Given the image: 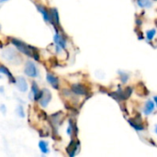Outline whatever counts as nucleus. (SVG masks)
Segmentation results:
<instances>
[{"label": "nucleus", "mask_w": 157, "mask_h": 157, "mask_svg": "<svg viewBox=\"0 0 157 157\" xmlns=\"http://www.w3.org/2000/svg\"><path fill=\"white\" fill-rule=\"evenodd\" d=\"M10 42L20 53H22L26 56L31 57L37 62L40 61V54L37 52L36 48H34L33 46H30V45L27 44L26 42H24L21 40H18L17 38H11Z\"/></svg>", "instance_id": "nucleus-1"}, {"label": "nucleus", "mask_w": 157, "mask_h": 157, "mask_svg": "<svg viewBox=\"0 0 157 157\" xmlns=\"http://www.w3.org/2000/svg\"><path fill=\"white\" fill-rule=\"evenodd\" d=\"M24 74L29 78L34 79L40 76V70L33 61L28 60L26 61L25 65H24Z\"/></svg>", "instance_id": "nucleus-2"}, {"label": "nucleus", "mask_w": 157, "mask_h": 157, "mask_svg": "<svg viewBox=\"0 0 157 157\" xmlns=\"http://www.w3.org/2000/svg\"><path fill=\"white\" fill-rule=\"evenodd\" d=\"M53 42H54V45H55L56 53H61L63 51H64L66 49V40L58 31L53 36Z\"/></svg>", "instance_id": "nucleus-3"}, {"label": "nucleus", "mask_w": 157, "mask_h": 157, "mask_svg": "<svg viewBox=\"0 0 157 157\" xmlns=\"http://www.w3.org/2000/svg\"><path fill=\"white\" fill-rule=\"evenodd\" d=\"M52 92L48 88H42L41 89V95H40V98L38 103L41 108L45 109L49 106L50 102L52 101Z\"/></svg>", "instance_id": "nucleus-4"}, {"label": "nucleus", "mask_w": 157, "mask_h": 157, "mask_svg": "<svg viewBox=\"0 0 157 157\" xmlns=\"http://www.w3.org/2000/svg\"><path fill=\"white\" fill-rule=\"evenodd\" d=\"M14 85L20 93H26L29 90V83L24 76H17Z\"/></svg>", "instance_id": "nucleus-5"}, {"label": "nucleus", "mask_w": 157, "mask_h": 157, "mask_svg": "<svg viewBox=\"0 0 157 157\" xmlns=\"http://www.w3.org/2000/svg\"><path fill=\"white\" fill-rule=\"evenodd\" d=\"M40 95H41V89L40 88L38 84L33 81L31 83L30 91H29V96H30L31 99L35 102H38L40 98Z\"/></svg>", "instance_id": "nucleus-6"}, {"label": "nucleus", "mask_w": 157, "mask_h": 157, "mask_svg": "<svg viewBox=\"0 0 157 157\" xmlns=\"http://www.w3.org/2000/svg\"><path fill=\"white\" fill-rule=\"evenodd\" d=\"M36 6V8L37 10L40 13L43 20L46 22V23H52V18H51V14H50V9L48 10L47 7L43 5H35Z\"/></svg>", "instance_id": "nucleus-7"}, {"label": "nucleus", "mask_w": 157, "mask_h": 157, "mask_svg": "<svg viewBox=\"0 0 157 157\" xmlns=\"http://www.w3.org/2000/svg\"><path fill=\"white\" fill-rule=\"evenodd\" d=\"M46 81L53 89H56V90L59 89V87H60V80L53 74H52L50 72L47 73L46 74Z\"/></svg>", "instance_id": "nucleus-8"}, {"label": "nucleus", "mask_w": 157, "mask_h": 157, "mask_svg": "<svg viewBox=\"0 0 157 157\" xmlns=\"http://www.w3.org/2000/svg\"><path fill=\"white\" fill-rule=\"evenodd\" d=\"M0 75H4L7 77L8 79V82L10 84H15V81H16V77L13 76L12 73L10 72V70L4 64H0Z\"/></svg>", "instance_id": "nucleus-9"}, {"label": "nucleus", "mask_w": 157, "mask_h": 157, "mask_svg": "<svg viewBox=\"0 0 157 157\" xmlns=\"http://www.w3.org/2000/svg\"><path fill=\"white\" fill-rule=\"evenodd\" d=\"M38 146L42 155H48L50 153V146H49V143L47 141L40 140L38 144Z\"/></svg>", "instance_id": "nucleus-10"}, {"label": "nucleus", "mask_w": 157, "mask_h": 157, "mask_svg": "<svg viewBox=\"0 0 157 157\" xmlns=\"http://www.w3.org/2000/svg\"><path fill=\"white\" fill-rule=\"evenodd\" d=\"M71 90H72V92H74L76 95H86V90L85 86L80 85V84L72 85Z\"/></svg>", "instance_id": "nucleus-11"}, {"label": "nucleus", "mask_w": 157, "mask_h": 157, "mask_svg": "<svg viewBox=\"0 0 157 157\" xmlns=\"http://www.w3.org/2000/svg\"><path fill=\"white\" fill-rule=\"evenodd\" d=\"M50 14H51V18H52V23L55 25H60V17H59V12L56 8H51L50 9Z\"/></svg>", "instance_id": "nucleus-12"}, {"label": "nucleus", "mask_w": 157, "mask_h": 157, "mask_svg": "<svg viewBox=\"0 0 157 157\" xmlns=\"http://www.w3.org/2000/svg\"><path fill=\"white\" fill-rule=\"evenodd\" d=\"M144 113L146 114V115H149V114H151L154 110H155V104H154V102L153 101H151V100H148L147 102H146V104H145V106H144Z\"/></svg>", "instance_id": "nucleus-13"}, {"label": "nucleus", "mask_w": 157, "mask_h": 157, "mask_svg": "<svg viewBox=\"0 0 157 157\" xmlns=\"http://www.w3.org/2000/svg\"><path fill=\"white\" fill-rule=\"evenodd\" d=\"M78 149V144L72 142V144H70V146L67 148V152L69 154L70 156H75L76 154V150Z\"/></svg>", "instance_id": "nucleus-14"}, {"label": "nucleus", "mask_w": 157, "mask_h": 157, "mask_svg": "<svg viewBox=\"0 0 157 157\" xmlns=\"http://www.w3.org/2000/svg\"><path fill=\"white\" fill-rule=\"evenodd\" d=\"M16 113L19 118H25L26 117V112L24 109V107L22 105H17V109H16Z\"/></svg>", "instance_id": "nucleus-15"}, {"label": "nucleus", "mask_w": 157, "mask_h": 157, "mask_svg": "<svg viewBox=\"0 0 157 157\" xmlns=\"http://www.w3.org/2000/svg\"><path fill=\"white\" fill-rule=\"evenodd\" d=\"M137 4L141 7H150L152 6V1L150 0H137Z\"/></svg>", "instance_id": "nucleus-16"}, {"label": "nucleus", "mask_w": 157, "mask_h": 157, "mask_svg": "<svg viewBox=\"0 0 157 157\" xmlns=\"http://www.w3.org/2000/svg\"><path fill=\"white\" fill-rule=\"evenodd\" d=\"M73 131H74V125H73L72 121H69V124H68V127H67V131H66V132H67V134H68L69 136H72Z\"/></svg>", "instance_id": "nucleus-17"}, {"label": "nucleus", "mask_w": 157, "mask_h": 157, "mask_svg": "<svg viewBox=\"0 0 157 157\" xmlns=\"http://www.w3.org/2000/svg\"><path fill=\"white\" fill-rule=\"evenodd\" d=\"M155 33H156V30H155V29L149 30V31L147 32V39H148L149 40H152L154 39V37H155Z\"/></svg>", "instance_id": "nucleus-18"}, {"label": "nucleus", "mask_w": 157, "mask_h": 157, "mask_svg": "<svg viewBox=\"0 0 157 157\" xmlns=\"http://www.w3.org/2000/svg\"><path fill=\"white\" fill-rule=\"evenodd\" d=\"M0 111L3 113V114H6V107L5 106V105H1L0 106Z\"/></svg>", "instance_id": "nucleus-19"}, {"label": "nucleus", "mask_w": 157, "mask_h": 157, "mask_svg": "<svg viewBox=\"0 0 157 157\" xmlns=\"http://www.w3.org/2000/svg\"><path fill=\"white\" fill-rule=\"evenodd\" d=\"M4 91H5V88H4V86H0V94H4Z\"/></svg>", "instance_id": "nucleus-20"}, {"label": "nucleus", "mask_w": 157, "mask_h": 157, "mask_svg": "<svg viewBox=\"0 0 157 157\" xmlns=\"http://www.w3.org/2000/svg\"><path fill=\"white\" fill-rule=\"evenodd\" d=\"M7 1H9V0H0V4L6 3V2H7Z\"/></svg>", "instance_id": "nucleus-21"}, {"label": "nucleus", "mask_w": 157, "mask_h": 157, "mask_svg": "<svg viewBox=\"0 0 157 157\" xmlns=\"http://www.w3.org/2000/svg\"><path fill=\"white\" fill-rule=\"evenodd\" d=\"M155 103H156L157 105V96L156 97H155Z\"/></svg>", "instance_id": "nucleus-22"}, {"label": "nucleus", "mask_w": 157, "mask_h": 157, "mask_svg": "<svg viewBox=\"0 0 157 157\" xmlns=\"http://www.w3.org/2000/svg\"><path fill=\"white\" fill-rule=\"evenodd\" d=\"M155 132H156V133H157V125L155 126Z\"/></svg>", "instance_id": "nucleus-23"}, {"label": "nucleus", "mask_w": 157, "mask_h": 157, "mask_svg": "<svg viewBox=\"0 0 157 157\" xmlns=\"http://www.w3.org/2000/svg\"><path fill=\"white\" fill-rule=\"evenodd\" d=\"M0 78H1V75H0Z\"/></svg>", "instance_id": "nucleus-24"}]
</instances>
